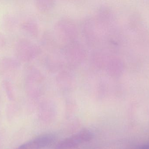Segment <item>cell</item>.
Here are the masks:
<instances>
[{
    "instance_id": "ba28073f",
    "label": "cell",
    "mask_w": 149,
    "mask_h": 149,
    "mask_svg": "<svg viewBox=\"0 0 149 149\" xmlns=\"http://www.w3.org/2000/svg\"><path fill=\"white\" fill-rule=\"evenodd\" d=\"M140 149H149V143L142 145L140 147Z\"/></svg>"
},
{
    "instance_id": "3957f363",
    "label": "cell",
    "mask_w": 149,
    "mask_h": 149,
    "mask_svg": "<svg viewBox=\"0 0 149 149\" xmlns=\"http://www.w3.org/2000/svg\"><path fill=\"white\" fill-rule=\"evenodd\" d=\"M93 135L88 129H84L74 135L65 138L58 143L55 149H73L80 144L90 141L93 139Z\"/></svg>"
},
{
    "instance_id": "5b68a950",
    "label": "cell",
    "mask_w": 149,
    "mask_h": 149,
    "mask_svg": "<svg viewBox=\"0 0 149 149\" xmlns=\"http://www.w3.org/2000/svg\"><path fill=\"white\" fill-rule=\"evenodd\" d=\"M94 22L90 18H86L82 23V31L83 35L88 42L93 43L96 38Z\"/></svg>"
},
{
    "instance_id": "52a82bcc",
    "label": "cell",
    "mask_w": 149,
    "mask_h": 149,
    "mask_svg": "<svg viewBox=\"0 0 149 149\" xmlns=\"http://www.w3.org/2000/svg\"><path fill=\"white\" fill-rule=\"evenodd\" d=\"M54 1H40L38 3L39 9L43 11H49L54 6Z\"/></svg>"
},
{
    "instance_id": "7a4b0ae2",
    "label": "cell",
    "mask_w": 149,
    "mask_h": 149,
    "mask_svg": "<svg viewBox=\"0 0 149 149\" xmlns=\"http://www.w3.org/2000/svg\"><path fill=\"white\" fill-rule=\"evenodd\" d=\"M63 52L67 62L72 66L79 65L86 58V52L84 47L75 41L67 43Z\"/></svg>"
},
{
    "instance_id": "277c9868",
    "label": "cell",
    "mask_w": 149,
    "mask_h": 149,
    "mask_svg": "<svg viewBox=\"0 0 149 149\" xmlns=\"http://www.w3.org/2000/svg\"><path fill=\"white\" fill-rule=\"evenodd\" d=\"M54 136L45 134L38 136L16 149H41L46 148L54 141Z\"/></svg>"
},
{
    "instance_id": "8992f818",
    "label": "cell",
    "mask_w": 149,
    "mask_h": 149,
    "mask_svg": "<svg viewBox=\"0 0 149 149\" xmlns=\"http://www.w3.org/2000/svg\"><path fill=\"white\" fill-rule=\"evenodd\" d=\"M92 62L99 68L104 67L106 58L105 55L101 52L97 51L94 52L92 56Z\"/></svg>"
},
{
    "instance_id": "6da1fadb",
    "label": "cell",
    "mask_w": 149,
    "mask_h": 149,
    "mask_svg": "<svg viewBox=\"0 0 149 149\" xmlns=\"http://www.w3.org/2000/svg\"><path fill=\"white\" fill-rule=\"evenodd\" d=\"M55 29L58 37L68 43L75 41L78 34L76 24L70 18H62L58 21Z\"/></svg>"
}]
</instances>
